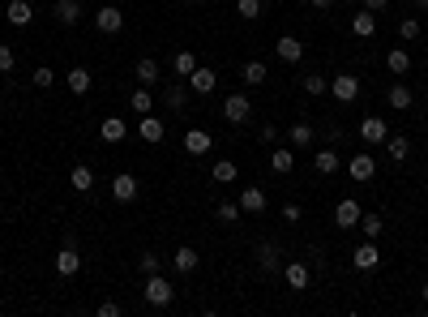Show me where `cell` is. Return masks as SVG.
I'll return each mask as SVG.
<instances>
[{"mask_svg": "<svg viewBox=\"0 0 428 317\" xmlns=\"http://www.w3.org/2000/svg\"><path fill=\"white\" fill-rule=\"evenodd\" d=\"M142 291H146V305H150V309H167V305L176 300V287H171L159 271L146 275V287H142Z\"/></svg>", "mask_w": 428, "mask_h": 317, "instance_id": "cell-1", "label": "cell"}, {"mask_svg": "<svg viewBox=\"0 0 428 317\" xmlns=\"http://www.w3.org/2000/svg\"><path fill=\"white\" fill-rule=\"evenodd\" d=\"M248 116H253L248 94H228V99H223V120H228V125H244Z\"/></svg>", "mask_w": 428, "mask_h": 317, "instance_id": "cell-2", "label": "cell"}, {"mask_svg": "<svg viewBox=\"0 0 428 317\" xmlns=\"http://www.w3.org/2000/svg\"><path fill=\"white\" fill-rule=\"evenodd\" d=\"M137 137H142L146 146H159V142L167 137V125H163V116H155V112H146V116L137 120Z\"/></svg>", "mask_w": 428, "mask_h": 317, "instance_id": "cell-3", "label": "cell"}, {"mask_svg": "<svg viewBox=\"0 0 428 317\" xmlns=\"http://www.w3.org/2000/svg\"><path fill=\"white\" fill-rule=\"evenodd\" d=\"M330 94H334L339 103L360 99V78H351V73H339V78H330Z\"/></svg>", "mask_w": 428, "mask_h": 317, "instance_id": "cell-4", "label": "cell"}, {"mask_svg": "<svg viewBox=\"0 0 428 317\" xmlns=\"http://www.w3.org/2000/svg\"><path fill=\"white\" fill-rule=\"evenodd\" d=\"M94 26L103 31V35H120L124 31V13L116 5H103V9H94Z\"/></svg>", "mask_w": 428, "mask_h": 317, "instance_id": "cell-5", "label": "cell"}, {"mask_svg": "<svg viewBox=\"0 0 428 317\" xmlns=\"http://www.w3.org/2000/svg\"><path fill=\"white\" fill-rule=\"evenodd\" d=\"M360 202H351V198H343L339 206H334V228H343V232H351V228H360Z\"/></svg>", "mask_w": 428, "mask_h": 317, "instance_id": "cell-6", "label": "cell"}, {"mask_svg": "<svg viewBox=\"0 0 428 317\" xmlns=\"http://www.w3.org/2000/svg\"><path fill=\"white\" fill-rule=\"evenodd\" d=\"M214 86H219V73H214V69L197 65V69L189 73V90H193V94H214Z\"/></svg>", "mask_w": 428, "mask_h": 317, "instance_id": "cell-7", "label": "cell"}, {"mask_svg": "<svg viewBox=\"0 0 428 317\" xmlns=\"http://www.w3.org/2000/svg\"><path fill=\"white\" fill-rule=\"evenodd\" d=\"M377 262H382V249H377V240H364V245L351 249V266H356V271H373Z\"/></svg>", "mask_w": 428, "mask_h": 317, "instance_id": "cell-8", "label": "cell"}, {"mask_svg": "<svg viewBox=\"0 0 428 317\" xmlns=\"http://www.w3.org/2000/svg\"><path fill=\"white\" fill-rule=\"evenodd\" d=\"M309 279H313L309 262H287V266H283V283H287L291 291H305V287H309Z\"/></svg>", "mask_w": 428, "mask_h": 317, "instance_id": "cell-9", "label": "cell"}, {"mask_svg": "<svg viewBox=\"0 0 428 317\" xmlns=\"http://www.w3.org/2000/svg\"><path fill=\"white\" fill-rule=\"evenodd\" d=\"M189 99H193V90H189L185 82H171V86H163V108H171V112H185V108H189Z\"/></svg>", "mask_w": 428, "mask_h": 317, "instance_id": "cell-10", "label": "cell"}, {"mask_svg": "<svg viewBox=\"0 0 428 317\" xmlns=\"http://www.w3.org/2000/svg\"><path fill=\"white\" fill-rule=\"evenodd\" d=\"M112 198L116 202H133L137 198V176L133 172H116L112 176Z\"/></svg>", "mask_w": 428, "mask_h": 317, "instance_id": "cell-11", "label": "cell"}, {"mask_svg": "<svg viewBox=\"0 0 428 317\" xmlns=\"http://www.w3.org/2000/svg\"><path fill=\"white\" fill-rule=\"evenodd\" d=\"M347 167H351V180H360V185L377 176V159H373L368 151H360V155H351V163H347Z\"/></svg>", "mask_w": 428, "mask_h": 317, "instance_id": "cell-12", "label": "cell"}, {"mask_svg": "<svg viewBox=\"0 0 428 317\" xmlns=\"http://www.w3.org/2000/svg\"><path fill=\"white\" fill-rule=\"evenodd\" d=\"M78 271H82V253L73 249V245H65V249L56 253V275H60V279H73Z\"/></svg>", "mask_w": 428, "mask_h": 317, "instance_id": "cell-13", "label": "cell"}, {"mask_svg": "<svg viewBox=\"0 0 428 317\" xmlns=\"http://www.w3.org/2000/svg\"><path fill=\"white\" fill-rule=\"evenodd\" d=\"M274 52H279V60L296 65V60H305V43H300L296 35H279V43H274Z\"/></svg>", "mask_w": 428, "mask_h": 317, "instance_id": "cell-14", "label": "cell"}, {"mask_svg": "<svg viewBox=\"0 0 428 317\" xmlns=\"http://www.w3.org/2000/svg\"><path fill=\"white\" fill-rule=\"evenodd\" d=\"M171 266H176V275H193L197 266H201V253L197 249H189V245H180L171 253Z\"/></svg>", "mask_w": 428, "mask_h": 317, "instance_id": "cell-15", "label": "cell"}, {"mask_svg": "<svg viewBox=\"0 0 428 317\" xmlns=\"http://www.w3.org/2000/svg\"><path fill=\"white\" fill-rule=\"evenodd\" d=\"M99 137H103L108 146H116V142L129 137V125H124L120 116H103V125H99Z\"/></svg>", "mask_w": 428, "mask_h": 317, "instance_id": "cell-16", "label": "cell"}, {"mask_svg": "<svg viewBox=\"0 0 428 317\" xmlns=\"http://www.w3.org/2000/svg\"><path fill=\"white\" fill-rule=\"evenodd\" d=\"M65 86H69L73 94H90V86H94V78H90V69H82V65H73V69L65 73Z\"/></svg>", "mask_w": 428, "mask_h": 317, "instance_id": "cell-17", "label": "cell"}, {"mask_svg": "<svg viewBox=\"0 0 428 317\" xmlns=\"http://www.w3.org/2000/svg\"><path fill=\"white\" fill-rule=\"evenodd\" d=\"M360 137L368 142V146H382L390 133H386V120L382 116H364V125H360Z\"/></svg>", "mask_w": 428, "mask_h": 317, "instance_id": "cell-18", "label": "cell"}, {"mask_svg": "<svg viewBox=\"0 0 428 317\" xmlns=\"http://www.w3.org/2000/svg\"><path fill=\"white\" fill-rule=\"evenodd\" d=\"M339 167H343L339 151H313V172H317V176H334Z\"/></svg>", "mask_w": 428, "mask_h": 317, "instance_id": "cell-19", "label": "cell"}, {"mask_svg": "<svg viewBox=\"0 0 428 317\" xmlns=\"http://www.w3.org/2000/svg\"><path fill=\"white\" fill-rule=\"evenodd\" d=\"M287 142L296 146V151H309V146L317 142V133H313V125H309V120H296V125H291V133H287Z\"/></svg>", "mask_w": 428, "mask_h": 317, "instance_id": "cell-20", "label": "cell"}, {"mask_svg": "<svg viewBox=\"0 0 428 317\" xmlns=\"http://www.w3.org/2000/svg\"><path fill=\"white\" fill-rule=\"evenodd\" d=\"M197 69V56L189 52V47H180V52L171 56V73H176V82H189V73Z\"/></svg>", "mask_w": 428, "mask_h": 317, "instance_id": "cell-21", "label": "cell"}, {"mask_svg": "<svg viewBox=\"0 0 428 317\" xmlns=\"http://www.w3.org/2000/svg\"><path fill=\"white\" fill-rule=\"evenodd\" d=\"M351 35H356V39H373L377 35V13H351Z\"/></svg>", "mask_w": 428, "mask_h": 317, "instance_id": "cell-22", "label": "cell"}, {"mask_svg": "<svg viewBox=\"0 0 428 317\" xmlns=\"http://www.w3.org/2000/svg\"><path fill=\"white\" fill-rule=\"evenodd\" d=\"M56 22H60V26H78V22H82V5H78V0H56Z\"/></svg>", "mask_w": 428, "mask_h": 317, "instance_id": "cell-23", "label": "cell"}, {"mask_svg": "<svg viewBox=\"0 0 428 317\" xmlns=\"http://www.w3.org/2000/svg\"><path fill=\"white\" fill-rule=\"evenodd\" d=\"M257 262H262V271H283V257H279V245H274V240H262L257 245Z\"/></svg>", "mask_w": 428, "mask_h": 317, "instance_id": "cell-24", "label": "cell"}, {"mask_svg": "<svg viewBox=\"0 0 428 317\" xmlns=\"http://www.w3.org/2000/svg\"><path fill=\"white\" fill-rule=\"evenodd\" d=\"M240 210H244V214H262V210H266V193H262L257 185H248V189L240 193Z\"/></svg>", "mask_w": 428, "mask_h": 317, "instance_id": "cell-25", "label": "cell"}, {"mask_svg": "<svg viewBox=\"0 0 428 317\" xmlns=\"http://www.w3.org/2000/svg\"><path fill=\"white\" fill-rule=\"evenodd\" d=\"M386 69L394 73V78H402V73L411 69V52H407V47H390V52H386Z\"/></svg>", "mask_w": 428, "mask_h": 317, "instance_id": "cell-26", "label": "cell"}, {"mask_svg": "<svg viewBox=\"0 0 428 317\" xmlns=\"http://www.w3.org/2000/svg\"><path fill=\"white\" fill-rule=\"evenodd\" d=\"M5 17L13 22V26H31V17H35V9H31V0H9V9H5Z\"/></svg>", "mask_w": 428, "mask_h": 317, "instance_id": "cell-27", "label": "cell"}, {"mask_svg": "<svg viewBox=\"0 0 428 317\" xmlns=\"http://www.w3.org/2000/svg\"><path fill=\"white\" fill-rule=\"evenodd\" d=\"M386 99H390V108H394V112H407V108L416 103V94H411V86H402V82H394V86H390V94H386Z\"/></svg>", "mask_w": 428, "mask_h": 317, "instance_id": "cell-28", "label": "cell"}, {"mask_svg": "<svg viewBox=\"0 0 428 317\" xmlns=\"http://www.w3.org/2000/svg\"><path fill=\"white\" fill-rule=\"evenodd\" d=\"M210 146H214V142H210L206 129H189V133H185V151H189V155H206Z\"/></svg>", "mask_w": 428, "mask_h": 317, "instance_id": "cell-29", "label": "cell"}, {"mask_svg": "<svg viewBox=\"0 0 428 317\" xmlns=\"http://www.w3.org/2000/svg\"><path fill=\"white\" fill-rule=\"evenodd\" d=\"M69 185L78 189V193H90V189H94V172H90V163H78V167H73V172H69Z\"/></svg>", "mask_w": 428, "mask_h": 317, "instance_id": "cell-30", "label": "cell"}, {"mask_svg": "<svg viewBox=\"0 0 428 317\" xmlns=\"http://www.w3.org/2000/svg\"><path fill=\"white\" fill-rule=\"evenodd\" d=\"M129 108H133L137 116H146V112H155V94H150V86H137V90L129 94Z\"/></svg>", "mask_w": 428, "mask_h": 317, "instance_id": "cell-31", "label": "cell"}, {"mask_svg": "<svg viewBox=\"0 0 428 317\" xmlns=\"http://www.w3.org/2000/svg\"><path fill=\"white\" fill-rule=\"evenodd\" d=\"M300 86H305V94H330V78H321V73H305V78H300Z\"/></svg>", "mask_w": 428, "mask_h": 317, "instance_id": "cell-32", "label": "cell"}, {"mask_svg": "<svg viewBox=\"0 0 428 317\" xmlns=\"http://www.w3.org/2000/svg\"><path fill=\"white\" fill-rule=\"evenodd\" d=\"M240 82H248V86H262V82H266V65H262V60H244V69H240Z\"/></svg>", "mask_w": 428, "mask_h": 317, "instance_id": "cell-33", "label": "cell"}, {"mask_svg": "<svg viewBox=\"0 0 428 317\" xmlns=\"http://www.w3.org/2000/svg\"><path fill=\"white\" fill-rule=\"evenodd\" d=\"M386 155H390L394 163H407V155H411V142H407V137H386Z\"/></svg>", "mask_w": 428, "mask_h": 317, "instance_id": "cell-34", "label": "cell"}, {"mask_svg": "<svg viewBox=\"0 0 428 317\" xmlns=\"http://www.w3.org/2000/svg\"><path fill=\"white\" fill-rule=\"evenodd\" d=\"M137 82H142V86L159 82V60H155V56H142V60H137Z\"/></svg>", "mask_w": 428, "mask_h": 317, "instance_id": "cell-35", "label": "cell"}, {"mask_svg": "<svg viewBox=\"0 0 428 317\" xmlns=\"http://www.w3.org/2000/svg\"><path fill=\"white\" fill-rule=\"evenodd\" d=\"M360 232H364V240H377L386 232V219L382 214H360Z\"/></svg>", "mask_w": 428, "mask_h": 317, "instance_id": "cell-36", "label": "cell"}, {"mask_svg": "<svg viewBox=\"0 0 428 317\" xmlns=\"http://www.w3.org/2000/svg\"><path fill=\"white\" fill-rule=\"evenodd\" d=\"M270 167H274V172H279V176H287L291 167H296V155L279 146V151H270Z\"/></svg>", "mask_w": 428, "mask_h": 317, "instance_id": "cell-37", "label": "cell"}, {"mask_svg": "<svg viewBox=\"0 0 428 317\" xmlns=\"http://www.w3.org/2000/svg\"><path fill=\"white\" fill-rule=\"evenodd\" d=\"M214 214H219V223H228V228H232V223H240V214H244V210H240V202H219V210H214Z\"/></svg>", "mask_w": 428, "mask_h": 317, "instance_id": "cell-38", "label": "cell"}, {"mask_svg": "<svg viewBox=\"0 0 428 317\" xmlns=\"http://www.w3.org/2000/svg\"><path fill=\"white\" fill-rule=\"evenodd\" d=\"M236 180V163L232 159H219L214 163V185H232Z\"/></svg>", "mask_w": 428, "mask_h": 317, "instance_id": "cell-39", "label": "cell"}, {"mask_svg": "<svg viewBox=\"0 0 428 317\" xmlns=\"http://www.w3.org/2000/svg\"><path fill=\"white\" fill-rule=\"evenodd\" d=\"M262 9H266L262 0H236V13H240L244 22H257V17H262Z\"/></svg>", "mask_w": 428, "mask_h": 317, "instance_id": "cell-40", "label": "cell"}, {"mask_svg": "<svg viewBox=\"0 0 428 317\" xmlns=\"http://www.w3.org/2000/svg\"><path fill=\"white\" fill-rule=\"evenodd\" d=\"M31 82H35L39 90H47V86H56V73H52V69H47V65H39V69L31 73Z\"/></svg>", "mask_w": 428, "mask_h": 317, "instance_id": "cell-41", "label": "cell"}, {"mask_svg": "<svg viewBox=\"0 0 428 317\" xmlns=\"http://www.w3.org/2000/svg\"><path fill=\"white\" fill-rule=\"evenodd\" d=\"M13 65H17L13 47H9V43H0V73H13Z\"/></svg>", "mask_w": 428, "mask_h": 317, "instance_id": "cell-42", "label": "cell"}, {"mask_svg": "<svg viewBox=\"0 0 428 317\" xmlns=\"http://www.w3.org/2000/svg\"><path fill=\"white\" fill-rule=\"evenodd\" d=\"M398 35L407 39V43H411V39H420V22H416V17H402V26H398Z\"/></svg>", "mask_w": 428, "mask_h": 317, "instance_id": "cell-43", "label": "cell"}, {"mask_svg": "<svg viewBox=\"0 0 428 317\" xmlns=\"http://www.w3.org/2000/svg\"><path fill=\"white\" fill-rule=\"evenodd\" d=\"M159 271V257L155 253H142V275H155Z\"/></svg>", "mask_w": 428, "mask_h": 317, "instance_id": "cell-44", "label": "cell"}, {"mask_svg": "<svg viewBox=\"0 0 428 317\" xmlns=\"http://www.w3.org/2000/svg\"><path fill=\"white\" fill-rule=\"evenodd\" d=\"M124 309L116 305V300H103V305H99V317H120Z\"/></svg>", "mask_w": 428, "mask_h": 317, "instance_id": "cell-45", "label": "cell"}, {"mask_svg": "<svg viewBox=\"0 0 428 317\" xmlns=\"http://www.w3.org/2000/svg\"><path fill=\"white\" fill-rule=\"evenodd\" d=\"M300 214H305V210H300L296 202H287V206H283V219H287V223H300Z\"/></svg>", "mask_w": 428, "mask_h": 317, "instance_id": "cell-46", "label": "cell"}, {"mask_svg": "<svg viewBox=\"0 0 428 317\" xmlns=\"http://www.w3.org/2000/svg\"><path fill=\"white\" fill-rule=\"evenodd\" d=\"M386 5H390V0H364V9H368V13H382Z\"/></svg>", "mask_w": 428, "mask_h": 317, "instance_id": "cell-47", "label": "cell"}, {"mask_svg": "<svg viewBox=\"0 0 428 317\" xmlns=\"http://www.w3.org/2000/svg\"><path fill=\"white\" fill-rule=\"evenodd\" d=\"M262 142H279V129H274V125H262Z\"/></svg>", "mask_w": 428, "mask_h": 317, "instance_id": "cell-48", "label": "cell"}, {"mask_svg": "<svg viewBox=\"0 0 428 317\" xmlns=\"http://www.w3.org/2000/svg\"><path fill=\"white\" fill-rule=\"evenodd\" d=\"M309 5H313L317 13H325V9H334V0H309Z\"/></svg>", "mask_w": 428, "mask_h": 317, "instance_id": "cell-49", "label": "cell"}, {"mask_svg": "<svg viewBox=\"0 0 428 317\" xmlns=\"http://www.w3.org/2000/svg\"><path fill=\"white\" fill-rule=\"evenodd\" d=\"M420 296H424V305H428V283H424V287H420Z\"/></svg>", "mask_w": 428, "mask_h": 317, "instance_id": "cell-50", "label": "cell"}, {"mask_svg": "<svg viewBox=\"0 0 428 317\" xmlns=\"http://www.w3.org/2000/svg\"><path fill=\"white\" fill-rule=\"evenodd\" d=\"M416 9H428V0H416Z\"/></svg>", "mask_w": 428, "mask_h": 317, "instance_id": "cell-51", "label": "cell"}, {"mask_svg": "<svg viewBox=\"0 0 428 317\" xmlns=\"http://www.w3.org/2000/svg\"><path fill=\"white\" fill-rule=\"evenodd\" d=\"M180 5H197V0H180Z\"/></svg>", "mask_w": 428, "mask_h": 317, "instance_id": "cell-52", "label": "cell"}, {"mask_svg": "<svg viewBox=\"0 0 428 317\" xmlns=\"http://www.w3.org/2000/svg\"><path fill=\"white\" fill-rule=\"evenodd\" d=\"M424 198H428V180H424Z\"/></svg>", "mask_w": 428, "mask_h": 317, "instance_id": "cell-53", "label": "cell"}, {"mask_svg": "<svg viewBox=\"0 0 428 317\" xmlns=\"http://www.w3.org/2000/svg\"><path fill=\"white\" fill-rule=\"evenodd\" d=\"M343 5H356V0H343Z\"/></svg>", "mask_w": 428, "mask_h": 317, "instance_id": "cell-54", "label": "cell"}, {"mask_svg": "<svg viewBox=\"0 0 428 317\" xmlns=\"http://www.w3.org/2000/svg\"><path fill=\"white\" fill-rule=\"evenodd\" d=\"M0 17H5V5H0Z\"/></svg>", "mask_w": 428, "mask_h": 317, "instance_id": "cell-55", "label": "cell"}]
</instances>
